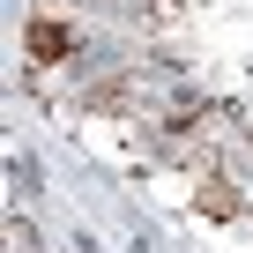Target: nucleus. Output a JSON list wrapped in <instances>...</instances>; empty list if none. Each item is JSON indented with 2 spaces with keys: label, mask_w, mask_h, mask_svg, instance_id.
Returning a JSON list of instances; mask_svg holds the SVG:
<instances>
[{
  "label": "nucleus",
  "mask_w": 253,
  "mask_h": 253,
  "mask_svg": "<svg viewBox=\"0 0 253 253\" xmlns=\"http://www.w3.org/2000/svg\"><path fill=\"white\" fill-rule=\"evenodd\" d=\"M30 52H45V60H60V52H67V30H60L52 15H38V23H30Z\"/></svg>",
  "instance_id": "f257e3e1"
},
{
  "label": "nucleus",
  "mask_w": 253,
  "mask_h": 253,
  "mask_svg": "<svg viewBox=\"0 0 253 253\" xmlns=\"http://www.w3.org/2000/svg\"><path fill=\"white\" fill-rule=\"evenodd\" d=\"M201 209L209 216H231V186H201Z\"/></svg>",
  "instance_id": "f03ea898"
}]
</instances>
